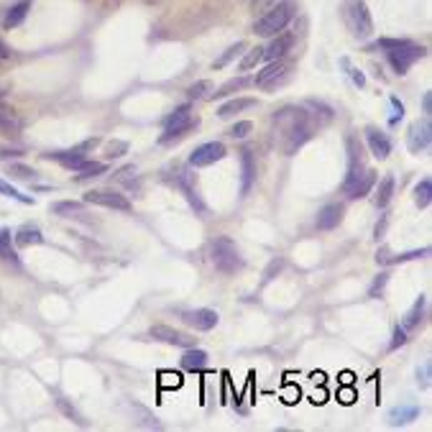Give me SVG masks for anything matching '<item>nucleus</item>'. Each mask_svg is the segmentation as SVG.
<instances>
[{
	"label": "nucleus",
	"instance_id": "2",
	"mask_svg": "<svg viewBox=\"0 0 432 432\" xmlns=\"http://www.w3.org/2000/svg\"><path fill=\"white\" fill-rule=\"evenodd\" d=\"M371 49H384L389 64L394 67V72L399 74V77L409 72V67H412L417 59H422V56L427 54L424 46H417L412 44V41H407V39H378Z\"/></svg>",
	"mask_w": 432,
	"mask_h": 432
},
{
	"label": "nucleus",
	"instance_id": "44",
	"mask_svg": "<svg viewBox=\"0 0 432 432\" xmlns=\"http://www.w3.org/2000/svg\"><path fill=\"white\" fill-rule=\"evenodd\" d=\"M417 384L422 389L430 387V363H424L422 369H417Z\"/></svg>",
	"mask_w": 432,
	"mask_h": 432
},
{
	"label": "nucleus",
	"instance_id": "28",
	"mask_svg": "<svg viewBox=\"0 0 432 432\" xmlns=\"http://www.w3.org/2000/svg\"><path fill=\"white\" fill-rule=\"evenodd\" d=\"M422 315H424V297H420L412 305V310H409V312L404 315V320H402V327H404L407 333H409V330H414L417 325L422 323Z\"/></svg>",
	"mask_w": 432,
	"mask_h": 432
},
{
	"label": "nucleus",
	"instance_id": "9",
	"mask_svg": "<svg viewBox=\"0 0 432 432\" xmlns=\"http://www.w3.org/2000/svg\"><path fill=\"white\" fill-rule=\"evenodd\" d=\"M432 144V126H430V118L424 120H414L409 131H407V149L412 153H422L427 151Z\"/></svg>",
	"mask_w": 432,
	"mask_h": 432
},
{
	"label": "nucleus",
	"instance_id": "22",
	"mask_svg": "<svg viewBox=\"0 0 432 432\" xmlns=\"http://www.w3.org/2000/svg\"><path fill=\"white\" fill-rule=\"evenodd\" d=\"M0 259L6 263L19 266V253H16V244H13V233L8 228H0Z\"/></svg>",
	"mask_w": 432,
	"mask_h": 432
},
{
	"label": "nucleus",
	"instance_id": "42",
	"mask_svg": "<svg viewBox=\"0 0 432 432\" xmlns=\"http://www.w3.org/2000/svg\"><path fill=\"white\" fill-rule=\"evenodd\" d=\"M409 341L407 338V330L402 327V325H396L394 327V335H391V343H389V351H396V348H402L404 343Z\"/></svg>",
	"mask_w": 432,
	"mask_h": 432
},
{
	"label": "nucleus",
	"instance_id": "23",
	"mask_svg": "<svg viewBox=\"0 0 432 432\" xmlns=\"http://www.w3.org/2000/svg\"><path fill=\"white\" fill-rule=\"evenodd\" d=\"M13 244L16 246H39L44 244V235H41V230L34 226H23L16 230V235H13Z\"/></svg>",
	"mask_w": 432,
	"mask_h": 432
},
{
	"label": "nucleus",
	"instance_id": "46",
	"mask_svg": "<svg viewBox=\"0 0 432 432\" xmlns=\"http://www.w3.org/2000/svg\"><path fill=\"white\" fill-rule=\"evenodd\" d=\"M279 0H253V10H269L271 6H277Z\"/></svg>",
	"mask_w": 432,
	"mask_h": 432
},
{
	"label": "nucleus",
	"instance_id": "43",
	"mask_svg": "<svg viewBox=\"0 0 432 432\" xmlns=\"http://www.w3.org/2000/svg\"><path fill=\"white\" fill-rule=\"evenodd\" d=\"M430 248H422V251H407V253H399V256H391V263H404V261H414V259H422L427 256Z\"/></svg>",
	"mask_w": 432,
	"mask_h": 432
},
{
	"label": "nucleus",
	"instance_id": "20",
	"mask_svg": "<svg viewBox=\"0 0 432 432\" xmlns=\"http://www.w3.org/2000/svg\"><path fill=\"white\" fill-rule=\"evenodd\" d=\"M207 366V353L202 348H195V345H189L184 348V356H182V369L184 371H205Z\"/></svg>",
	"mask_w": 432,
	"mask_h": 432
},
{
	"label": "nucleus",
	"instance_id": "38",
	"mask_svg": "<svg viewBox=\"0 0 432 432\" xmlns=\"http://www.w3.org/2000/svg\"><path fill=\"white\" fill-rule=\"evenodd\" d=\"M341 64L345 67V69H348V74H351V80H353V85H356V87H366V74L360 72L358 67H353L351 59H341Z\"/></svg>",
	"mask_w": 432,
	"mask_h": 432
},
{
	"label": "nucleus",
	"instance_id": "10",
	"mask_svg": "<svg viewBox=\"0 0 432 432\" xmlns=\"http://www.w3.org/2000/svg\"><path fill=\"white\" fill-rule=\"evenodd\" d=\"M149 338L159 343H166V345H177V348H189V345H195V338L187 333H182V330H174L169 325H153L151 330H149Z\"/></svg>",
	"mask_w": 432,
	"mask_h": 432
},
{
	"label": "nucleus",
	"instance_id": "14",
	"mask_svg": "<svg viewBox=\"0 0 432 432\" xmlns=\"http://www.w3.org/2000/svg\"><path fill=\"white\" fill-rule=\"evenodd\" d=\"M366 144H369V151L374 153V159H378V162L389 159V153H391V141H389V136L384 133V131L369 126L366 128Z\"/></svg>",
	"mask_w": 432,
	"mask_h": 432
},
{
	"label": "nucleus",
	"instance_id": "48",
	"mask_svg": "<svg viewBox=\"0 0 432 432\" xmlns=\"http://www.w3.org/2000/svg\"><path fill=\"white\" fill-rule=\"evenodd\" d=\"M422 110H424V118H430V113H432V92H424V98H422Z\"/></svg>",
	"mask_w": 432,
	"mask_h": 432
},
{
	"label": "nucleus",
	"instance_id": "36",
	"mask_svg": "<svg viewBox=\"0 0 432 432\" xmlns=\"http://www.w3.org/2000/svg\"><path fill=\"white\" fill-rule=\"evenodd\" d=\"M8 174L13 177V180H36V171L31 169V166H23V164H10L8 166Z\"/></svg>",
	"mask_w": 432,
	"mask_h": 432
},
{
	"label": "nucleus",
	"instance_id": "27",
	"mask_svg": "<svg viewBox=\"0 0 432 432\" xmlns=\"http://www.w3.org/2000/svg\"><path fill=\"white\" fill-rule=\"evenodd\" d=\"M430 202H432V182L430 177H424L414 187V205L420 207V210H424V207H430Z\"/></svg>",
	"mask_w": 432,
	"mask_h": 432
},
{
	"label": "nucleus",
	"instance_id": "15",
	"mask_svg": "<svg viewBox=\"0 0 432 432\" xmlns=\"http://www.w3.org/2000/svg\"><path fill=\"white\" fill-rule=\"evenodd\" d=\"M343 215H345V207L341 202H330V205H325L320 213H317V220L315 226L320 230H335V228L343 223Z\"/></svg>",
	"mask_w": 432,
	"mask_h": 432
},
{
	"label": "nucleus",
	"instance_id": "35",
	"mask_svg": "<svg viewBox=\"0 0 432 432\" xmlns=\"http://www.w3.org/2000/svg\"><path fill=\"white\" fill-rule=\"evenodd\" d=\"M123 153H128V144L120 141V138H113L105 144V159H120Z\"/></svg>",
	"mask_w": 432,
	"mask_h": 432
},
{
	"label": "nucleus",
	"instance_id": "51",
	"mask_svg": "<svg viewBox=\"0 0 432 432\" xmlns=\"http://www.w3.org/2000/svg\"><path fill=\"white\" fill-rule=\"evenodd\" d=\"M59 407H62V412H64V414H69V417H74V420H77V422H80V417H77V412H74L72 407L67 404V402H64V399H59Z\"/></svg>",
	"mask_w": 432,
	"mask_h": 432
},
{
	"label": "nucleus",
	"instance_id": "41",
	"mask_svg": "<svg viewBox=\"0 0 432 432\" xmlns=\"http://www.w3.org/2000/svg\"><path fill=\"white\" fill-rule=\"evenodd\" d=\"M387 281H389V274H387V271H381L376 279H374V284H371L369 297H374V299L381 297V292H384V287H387Z\"/></svg>",
	"mask_w": 432,
	"mask_h": 432
},
{
	"label": "nucleus",
	"instance_id": "13",
	"mask_svg": "<svg viewBox=\"0 0 432 432\" xmlns=\"http://www.w3.org/2000/svg\"><path fill=\"white\" fill-rule=\"evenodd\" d=\"M256 184V156L253 149L244 146L241 149V197H246Z\"/></svg>",
	"mask_w": 432,
	"mask_h": 432
},
{
	"label": "nucleus",
	"instance_id": "7",
	"mask_svg": "<svg viewBox=\"0 0 432 432\" xmlns=\"http://www.w3.org/2000/svg\"><path fill=\"white\" fill-rule=\"evenodd\" d=\"M85 205H100L108 210H118V213H131V202L126 195H120L116 189H90L85 192Z\"/></svg>",
	"mask_w": 432,
	"mask_h": 432
},
{
	"label": "nucleus",
	"instance_id": "52",
	"mask_svg": "<svg viewBox=\"0 0 432 432\" xmlns=\"http://www.w3.org/2000/svg\"><path fill=\"white\" fill-rule=\"evenodd\" d=\"M281 269V261H274L269 266V271H266V277H263V279H271V274H274V271H279Z\"/></svg>",
	"mask_w": 432,
	"mask_h": 432
},
{
	"label": "nucleus",
	"instance_id": "25",
	"mask_svg": "<svg viewBox=\"0 0 432 432\" xmlns=\"http://www.w3.org/2000/svg\"><path fill=\"white\" fill-rule=\"evenodd\" d=\"M253 80H248V77H235V80H228L220 90H213L210 95H207V100H220V98H230V95H235L238 90H244L246 85H251Z\"/></svg>",
	"mask_w": 432,
	"mask_h": 432
},
{
	"label": "nucleus",
	"instance_id": "17",
	"mask_svg": "<svg viewBox=\"0 0 432 432\" xmlns=\"http://www.w3.org/2000/svg\"><path fill=\"white\" fill-rule=\"evenodd\" d=\"M292 46H294V36H292V34H277V36L271 39V44L263 49V59H266V62L284 59V56L292 52Z\"/></svg>",
	"mask_w": 432,
	"mask_h": 432
},
{
	"label": "nucleus",
	"instance_id": "34",
	"mask_svg": "<svg viewBox=\"0 0 432 432\" xmlns=\"http://www.w3.org/2000/svg\"><path fill=\"white\" fill-rule=\"evenodd\" d=\"M0 195H6V197L10 199H19L21 205H34V197H31V195H23V192H19L16 187H10L8 182H3V180H0Z\"/></svg>",
	"mask_w": 432,
	"mask_h": 432
},
{
	"label": "nucleus",
	"instance_id": "50",
	"mask_svg": "<svg viewBox=\"0 0 432 432\" xmlns=\"http://www.w3.org/2000/svg\"><path fill=\"white\" fill-rule=\"evenodd\" d=\"M0 131H13V120L6 113H0Z\"/></svg>",
	"mask_w": 432,
	"mask_h": 432
},
{
	"label": "nucleus",
	"instance_id": "16",
	"mask_svg": "<svg viewBox=\"0 0 432 432\" xmlns=\"http://www.w3.org/2000/svg\"><path fill=\"white\" fill-rule=\"evenodd\" d=\"M289 67H292V64H289L287 59H274V62H269L261 72L253 77V85H259V87H269L271 82H277L279 77H284V74L289 72Z\"/></svg>",
	"mask_w": 432,
	"mask_h": 432
},
{
	"label": "nucleus",
	"instance_id": "21",
	"mask_svg": "<svg viewBox=\"0 0 432 432\" xmlns=\"http://www.w3.org/2000/svg\"><path fill=\"white\" fill-rule=\"evenodd\" d=\"M417 417H420V407L417 404H399L389 412V424L391 427H402V424L412 422Z\"/></svg>",
	"mask_w": 432,
	"mask_h": 432
},
{
	"label": "nucleus",
	"instance_id": "6",
	"mask_svg": "<svg viewBox=\"0 0 432 432\" xmlns=\"http://www.w3.org/2000/svg\"><path fill=\"white\" fill-rule=\"evenodd\" d=\"M197 126V120L192 118V105H180L171 116L164 118V133H162V144H171L182 136H187L192 128Z\"/></svg>",
	"mask_w": 432,
	"mask_h": 432
},
{
	"label": "nucleus",
	"instance_id": "39",
	"mask_svg": "<svg viewBox=\"0 0 432 432\" xmlns=\"http://www.w3.org/2000/svg\"><path fill=\"white\" fill-rule=\"evenodd\" d=\"M116 182H123L126 187L133 189V184H136V166L133 164H128V166H123V169H118L116 171Z\"/></svg>",
	"mask_w": 432,
	"mask_h": 432
},
{
	"label": "nucleus",
	"instance_id": "5",
	"mask_svg": "<svg viewBox=\"0 0 432 432\" xmlns=\"http://www.w3.org/2000/svg\"><path fill=\"white\" fill-rule=\"evenodd\" d=\"M210 259H213V263H215V269L220 274H235V271L244 269V256L238 251V246L230 238H226V235H220V238L213 241Z\"/></svg>",
	"mask_w": 432,
	"mask_h": 432
},
{
	"label": "nucleus",
	"instance_id": "37",
	"mask_svg": "<svg viewBox=\"0 0 432 432\" xmlns=\"http://www.w3.org/2000/svg\"><path fill=\"white\" fill-rule=\"evenodd\" d=\"M251 131H253L251 120H238V123H233V126H230L228 136H230V138H235V141H244V138L251 133Z\"/></svg>",
	"mask_w": 432,
	"mask_h": 432
},
{
	"label": "nucleus",
	"instance_id": "30",
	"mask_svg": "<svg viewBox=\"0 0 432 432\" xmlns=\"http://www.w3.org/2000/svg\"><path fill=\"white\" fill-rule=\"evenodd\" d=\"M261 62H263V49L261 46H251V49L246 52L244 59H241V64H238V69H241V72H251V69H256Z\"/></svg>",
	"mask_w": 432,
	"mask_h": 432
},
{
	"label": "nucleus",
	"instance_id": "31",
	"mask_svg": "<svg viewBox=\"0 0 432 432\" xmlns=\"http://www.w3.org/2000/svg\"><path fill=\"white\" fill-rule=\"evenodd\" d=\"M246 49H248V46H246V41H235V44L230 46V49H228L226 54L220 56V59H217V62L213 64V67H215V69H223V67H228V64L233 62V59H238V56L244 54Z\"/></svg>",
	"mask_w": 432,
	"mask_h": 432
},
{
	"label": "nucleus",
	"instance_id": "24",
	"mask_svg": "<svg viewBox=\"0 0 432 432\" xmlns=\"http://www.w3.org/2000/svg\"><path fill=\"white\" fill-rule=\"evenodd\" d=\"M74 171H77V174H74V182L95 180V177H100V174H105V171H108V164H102V162H82Z\"/></svg>",
	"mask_w": 432,
	"mask_h": 432
},
{
	"label": "nucleus",
	"instance_id": "49",
	"mask_svg": "<svg viewBox=\"0 0 432 432\" xmlns=\"http://www.w3.org/2000/svg\"><path fill=\"white\" fill-rule=\"evenodd\" d=\"M10 54H13V52H10V46L6 44V41H3V36H0V62L10 59Z\"/></svg>",
	"mask_w": 432,
	"mask_h": 432
},
{
	"label": "nucleus",
	"instance_id": "47",
	"mask_svg": "<svg viewBox=\"0 0 432 432\" xmlns=\"http://www.w3.org/2000/svg\"><path fill=\"white\" fill-rule=\"evenodd\" d=\"M341 402H343V404H353V402H356V391H353V389H343V391H341Z\"/></svg>",
	"mask_w": 432,
	"mask_h": 432
},
{
	"label": "nucleus",
	"instance_id": "19",
	"mask_svg": "<svg viewBox=\"0 0 432 432\" xmlns=\"http://www.w3.org/2000/svg\"><path fill=\"white\" fill-rule=\"evenodd\" d=\"M28 10H31V0H19V3H13V6L6 10V16H3V26L6 28L21 26V23L26 21Z\"/></svg>",
	"mask_w": 432,
	"mask_h": 432
},
{
	"label": "nucleus",
	"instance_id": "12",
	"mask_svg": "<svg viewBox=\"0 0 432 432\" xmlns=\"http://www.w3.org/2000/svg\"><path fill=\"white\" fill-rule=\"evenodd\" d=\"M182 320H184L189 327L199 330V333H207V330H213V327H215L220 317H217L215 310L199 307V310H189V312H184V315H182Z\"/></svg>",
	"mask_w": 432,
	"mask_h": 432
},
{
	"label": "nucleus",
	"instance_id": "11",
	"mask_svg": "<svg viewBox=\"0 0 432 432\" xmlns=\"http://www.w3.org/2000/svg\"><path fill=\"white\" fill-rule=\"evenodd\" d=\"M376 180H378L376 171L371 169V166H366V171H360L351 184H345L343 192L348 195V199H360V197H366V195H371V189L376 187Z\"/></svg>",
	"mask_w": 432,
	"mask_h": 432
},
{
	"label": "nucleus",
	"instance_id": "32",
	"mask_svg": "<svg viewBox=\"0 0 432 432\" xmlns=\"http://www.w3.org/2000/svg\"><path fill=\"white\" fill-rule=\"evenodd\" d=\"M213 90H215V87H213V82L199 80V82H195V85H189L187 95H189V100H207V95H210Z\"/></svg>",
	"mask_w": 432,
	"mask_h": 432
},
{
	"label": "nucleus",
	"instance_id": "40",
	"mask_svg": "<svg viewBox=\"0 0 432 432\" xmlns=\"http://www.w3.org/2000/svg\"><path fill=\"white\" fill-rule=\"evenodd\" d=\"M389 102H391V108H394V113H391V118H389V126L394 128L396 123L404 118V102L396 98V95H391V98H389Z\"/></svg>",
	"mask_w": 432,
	"mask_h": 432
},
{
	"label": "nucleus",
	"instance_id": "1",
	"mask_svg": "<svg viewBox=\"0 0 432 432\" xmlns=\"http://www.w3.org/2000/svg\"><path fill=\"white\" fill-rule=\"evenodd\" d=\"M271 123H274V138H277L279 149L287 156L297 153V149H302L310 141L312 131H315V120L310 116V110L302 108V105L281 108Z\"/></svg>",
	"mask_w": 432,
	"mask_h": 432
},
{
	"label": "nucleus",
	"instance_id": "4",
	"mask_svg": "<svg viewBox=\"0 0 432 432\" xmlns=\"http://www.w3.org/2000/svg\"><path fill=\"white\" fill-rule=\"evenodd\" d=\"M343 21L356 39H369L374 34V19L363 0H343Z\"/></svg>",
	"mask_w": 432,
	"mask_h": 432
},
{
	"label": "nucleus",
	"instance_id": "29",
	"mask_svg": "<svg viewBox=\"0 0 432 432\" xmlns=\"http://www.w3.org/2000/svg\"><path fill=\"white\" fill-rule=\"evenodd\" d=\"M54 215L59 217H80L85 215V202H69V199H64V202H54Z\"/></svg>",
	"mask_w": 432,
	"mask_h": 432
},
{
	"label": "nucleus",
	"instance_id": "3",
	"mask_svg": "<svg viewBox=\"0 0 432 432\" xmlns=\"http://www.w3.org/2000/svg\"><path fill=\"white\" fill-rule=\"evenodd\" d=\"M294 16H297V6L292 0H279L277 6L263 10L261 19L253 23V34L256 36H277V34H281L292 23Z\"/></svg>",
	"mask_w": 432,
	"mask_h": 432
},
{
	"label": "nucleus",
	"instance_id": "18",
	"mask_svg": "<svg viewBox=\"0 0 432 432\" xmlns=\"http://www.w3.org/2000/svg\"><path fill=\"white\" fill-rule=\"evenodd\" d=\"M248 108H256V100L253 98H230L228 102H223V105L217 108V118L228 120V118L238 116V113H244V110Z\"/></svg>",
	"mask_w": 432,
	"mask_h": 432
},
{
	"label": "nucleus",
	"instance_id": "33",
	"mask_svg": "<svg viewBox=\"0 0 432 432\" xmlns=\"http://www.w3.org/2000/svg\"><path fill=\"white\" fill-rule=\"evenodd\" d=\"M180 189H182V192H184V197L189 199V205L195 207V210H197V213H205V202H202V199H199L197 189L192 187V184H189L187 180H180Z\"/></svg>",
	"mask_w": 432,
	"mask_h": 432
},
{
	"label": "nucleus",
	"instance_id": "26",
	"mask_svg": "<svg viewBox=\"0 0 432 432\" xmlns=\"http://www.w3.org/2000/svg\"><path fill=\"white\" fill-rule=\"evenodd\" d=\"M394 187H396V182L391 174H387L384 180L378 182V189H376V207L378 210H384V207L391 202V197H394Z\"/></svg>",
	"mask_w": 432,
	"mask_h": 432
},
{
	"label": "nucleus",
	"instance_id": "45",
	"mask_svg": "<svg viewBox=\"0 0 432 432\" xmlns=\"http://www.w3.org/2000/svg\"><path fill=\"white\" fill-rule=\"evenodd\" d=\"M387 220H389L387 215H381V223H376V230H374V238H376V241H381L384 233H387Z\"/></svg>",
	"mask_w": 432,
	"mask_h": 432
},
{
	"label": "nucleus",
	"instance_id": "8",
	"mask_svg": "<svg viewBox=\"0 0 432 432\" xmlns=\"http://www.w3.org/2000/svg\"><path fill=\"white\" fill-rule=\"evenodd\" d=\"M226 153H228L226 144H220V141H207V144L197 146L195 151L189 153V166H195V169L210 166V164L226 159Z\"/></svg>",
	"mask_w": 432,
	"mask_h": 432
}]
</instances>
